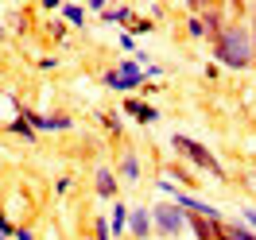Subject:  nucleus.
<instances>
[{
	"instance_id": "12",
	"label": "nucleus",
	"mask_w": 256,
	"mask_h": 240,
	"mask_svg": "<svg viewBox=\"0 0 256 240\" xmlns=\"http://www.w3.org/2000/svg\"><path fill=\"white\" fill-rule=\"evenodd\" d=\"M218 240H256V233L244 221H222L218 225Z\"/></svg>"
},
{
	"instance_id": "26",
	"label": "nucleus",
	"mask_w": 256,
	"mask_h": 240,
	"mask_svg": "<svg viewBox=\"0 0 256 240\" xmlns=\"http://www.w3.org/2000/svg\"><path fill=\"white\" fill-rule=\"evenodd\" d=\"M70 186H74V178H58V182H54V194H58V198H66V194H70Z\"/></svg>"
},
{
	"instance_id": "19",
	"label": "nucleus",
	"mask_w": 256,
	"mask_h": 240,
	"mask_svg": "<svg viewBox=\"0 0 256 240\" xmlns=\"http://www.w3.org/2000/svg\"><path fill=\"white\" fill-rule=\"evenodd\" d=\"M62 23L82 27V23H86V8H78V4H66V8H62Z\"/></svg>"
},
{
	"instance_id": "29",
	"label": "nucleus",
	"mask_w": 256,
	"mask_h": 240,
	"mask_svg": "<svg viewBox=\"0 0 256 240\" xmlns=\"http://www.w3.org/2000/svg\"><path fill=\"white\" fill-rule=\"evenodd\" d=\"M120 50H136V35L132 31H120Z\"/></svg>"
},
{
	"instance_id": "31",
	"label": "nucleus",
	"mask_w": 256,
	"mask_h": 240,
	"mask_svg": "<svg viewBox=\"0 0 256 240\" xmlns=\"http://www.w3.org/2000/svg\"><path fill=\"white\" fill-rule=\"evenodd\" d=\"M12 240H35V233L28 229V225H16V237H12Z\"/></svg>"
},
{
	"instance_id": "14",
	"label": "nucleus",
	"mask_w": 256,
	"mask_h": 240,
	"mask_svg": "<svg viewBox=\"0 0 256 240\" xmlns=\"http://www.w3.org/2000/svg\"><path fill=\"white\" fill-rule=\"evenodd\" d=\"M105 23H128L132 27V19H136V8H128V4H116V8H105Z\"/></svg>"
},
{
	"instance_id": "28",
	"label": "nucleus",
	"mask_w": 256,
	"mask_h": 240,
	"mask_svg": "<svg viewBox=\"0 0 256 240\" xmlns=\"http://www.w3.org/2000/svg\"><path fill=\"white\" fill-rule=\"evenodd\" d=\"M240 217H244V225L256 233V206H244V209H240Z\"/></svg>"
},
{
	"instance_id": "35",
	"label": "nucleus",
	"mask_w": 256,
	"mask_h": 240,
	"mask_svg": "<svg viewBox=\"0 0 256 240\" xmlns=\"http://www.w3.org/2000/svg\"><path fill=\"white\" fill-rule=\"evenodd\" d=\"M86 240H94V237H86Z\"/></svg>"
},
{
	"instance_id": "2",
	"label": "nucleus",
	"mask_w": 256,
	"mask_h": 240,
	"mask_svg": "<svg viewBox=\"0 0 256 240\" xmlns=\"http://www.w3.org/2000/svg\"><path fill=\"white\" fill-rule=\"evenodd\" d=\"M171 147H175L182 159L190 163L194 171H202V175L218 178V182H229V171L222 167V159L210 151L206 144H198V140H190V136H171Z\"/></svg>"
},
{
	"instance_id": "18",
	"label": "nucleus",
	"mask_w": 256,
	"mask_h": 240,
	"mask_svg": "<svg viewBox=\"0 0 256 240\" xmlns=\"http://www.w3.org/2000/svg\"><path fill=\"white\" fill-rule=\"evenodd\" d=\"M186 39H194V43H206V39H210L202 16H186Z\"/></svg>"
},
{
	"instance_id": "24",
	"label": "nucleus",
	"mask_w": 256,
	"mask_h": 240,
	"mask_svg": "<svg viewBox=\"0 0 256 240\" xmlns=\"http://www.w3.org/2000/svg\"><path fill=\"white\" fill-rule=\"evenodd\" d=\"M156 190H160V194H167V198H171V202H175V194H178V186H175V182H171V178H167V175H163V178H156Z\"/></svg>"
},
{
	"instance_id": "13",
	"label": "nucleus",
	"mask_w": 256,
	"mask_h": 240,
	"mask_svg": "<svg viewBox=\"0 0 256 240\" xmlns=\"http://www.w3.org/2000/svg\"><path fill=\"white\" fill-rule=\"evenodd\" d=\"M128 213H132V209H128L124 202H112V213H109L112 237H124V233H128Z\"/></svg>"
},
{
	"instance_id": "17",
	"label": "nucleus",
	"mask_w": 256,
	"mask_h": 240,
	"mask_svg": "<svg viewBox=\"0 0 256 240\" xmlns=\"http://www.w3.org/2000/svg\"><path fill=\"white\" fill-rule=\"evenodd\" d=\"M8 132H12V136H20V140H28V144H35V136H39V132H35L32 124H28V120H24V116L8 120Z\"/></svg>"
},
{
	"instance_id": "3",
	"label": "nucleus",
	"mask_w": 256,
	"mask_h": 240,
	"mask_svg": "<svg viewBox=\"0 0 256 240\" xmlns=\"http://www.w3.org/2000/svg\"><path fill=\"white\" fill-rule=\"evenodd\" d=\"M144 66L136 62V58H124V62L109 66L105 74H101V81L109 85V89H116V93H140L144 89Z\"/></svg>"
},
{
	"instance_id": "10",
	"label": "nucleus",
	"mask_w": 256,
	"mask_h": 240,
	"mask_svg": "<svg viewBox=\"0 0 256 240\" xmlns=\"http://www.w3.org/2000/svg\"><path fill=\"white\" fill-rule=\"evenodd\" d=\"M120 109H124L128 116H136V124H156V120H160V109L148 105V101H140V97H124Z\"/></svg>"
},
{
	"instance_id": "1",
	"label": "nucleus",
	"mask_w": 256,
	"mask_h": 240,
	"mask_svg": "<svg viewBox=\"0 0 256 240\" xmlns=\"http://www.w3.org/2000/svg\"><path fill=\"white\" fill-rule=\"evenodd\" d=\"M214 62L225 70H252V31H248V19H233L218 39H214Z\"/></svg>"
},
{
	"instance_id": "23",
	"label": "nucleus",
	"mask_w": 256,
	"mask_h": 240,
	"mask_svg": "<svg viewBox=\"0 0 256 240\" xmlns=\"http://www.w3.org/2000/svg\"><path fill=\"white\" fill-rule=\"evenodd\" d=\"M152 27H156V23H152L148 16H136V19H132V27H128V31H132V35H148Z\"/></svg>"
},
{
	"instance_id": "27",
	"label": "nucleus",
	"mask_w": 256,
	"mask_h": 240,
	"mask_svg": "<svg viewBox=\"0 0 256 240\" xmlns=\"http://www.w3.org/2000/svg\"><path fill=\"white\" fill-rule=\"evenodd\" d=\"M248 31H252V66H256V8H248Z\"/></svg>"
},
{
	"instance_id": "6",
	"label": "nucleus",
	"mask_w": 256,
	"mask_h": 240,
	"mask_svg": "<svg viewBox=\"0 0 256 240\" xmlns=\"http://www.w3.org/2000/svg\"><path fill=\"white\" fill-rule=\"evenodd\" d=\"M94 194L97 198H105V202H116V194H120V178L112 167H94Z\"/></svg>"
},
{
	"instance_id": "15",
	"label": "nucleus",
	"mask_w": 256,
	"mask_h": 240,
	"mask_svg": "<svg viewBox=\"0 0 256 240\" xmlns=\"http://www.w3.org/2000/svg\"><path fill=\"white\" fill-rule=\"evenodd\" d=\"M97 120H101V128L109 132L112 140H124V124H120V112H101V116H97Z\"/></svg>"
},
{
	"instance_id": "34",
	"label": "nucleus",
	"mask_w": 256,
	"mask_h": 240,
	"mask_svg": "<svg viewBox=\"0 0 256 240\" xmlns=\"http://www.w3.org/2000/svg\"><path fill=\"white\" fill-rule=\"evenodd\" d=\"M4 39H8V27H4V23H0V43H4Z\"/></svg>"
},
{
	"instance_id": "22",
	"label": "nucleus",
	"mask_w": 256,
	"mask_h": 240,
	"mask_svg": "<svg viewBox=\"0 0 256 240\" xmlns=\"http://www.w3.org/2000/svg\"><path fill=\"white\" fill-rule=\"evenodd\" d=\"M47 35L54 39V43H66V23H62V19H50V23H47Z\"/></svg>"
},
{
	"instance_id": "33",
	"label": "nucleus",
	"mask_w": 256,
	"mask_h": 240,
	"mask_svg": "<svg viewBox=\"0 0 256 240\" xmlns=\"http://www.w3.org/2000/svg\"><path fill=\"white\" fill-rule=\"evenodd\" d=\"M202 74H206V78H210V81H218V74H222V66H218V62H210V66H206V70H202Z\"/></svg>"
},
{
	"instance_id": "7",
	"label": "nucleus",
	"mask_w": 256,
	"mask_h": 240,
	"mask_svg": "<svg viewBox=\"0 0 256 240\" xmlns=\"http://www.w3.org/2000/svg\"><path fill=\"white\" fill-rule=\"evenodd\" d=\"M175 206H182L186 213H198V217H210V221H225V217H222V209H218V206H210L206 198H198V194L178 190V194H175Z\"/></svg>"
},
{
	"instance_id": "32",
	"label": "nucleus",
	"mask_w": 256,
	"mask_h": 240,
	"mask_svg": "<svg viewBox=\"0 0 256 240\" xmlns=\"http://www.w3.org/2000/svg\"><path fill=\"white\" fill-rule=\"evenodd\" d=\"M144 74H148V78H152V81H160L163 74H167V70H163V66H156V62H152V66H148V70H144Z\"/></svg>"
},
{
	"instance_id": "16",
	"label": "nucleus",
	"mask_w": 256,
	"mask_h": 240,
	"mask_svg": "<svg viewBox=\"0 0 256 240\" xmlns=\"http://www.w3.org/2000/svg\"><path fill=\"white\" fill-rule=\"evenodd\" d=\"M8 27H12V35H28V27H32V12H28V8H16V12L8 16Z\"/></svg>"
},
{
	"instance_id": "20",
	"label": "nucleus",
	"mask_w": 256,
	"mask_h": 240,
	"mask_svg": "<svg viewBox=\"0 0 256 240\" xmlns=\"http://www.w3.org/2000/svg\"><path fill=\"white\" fill-rule=\"evenodd\" d=\"M167 178H178L182 186H194V175H190V171H182L178 163H167Z\"/></svg>"
},
{
	"instance_id": "9",
	"label": "nucleus",
	"mask_w": 256,
	"mask_h": 240,
	"mask_svg": "<svg viewBox=\"0 0 256 240\" xmlns=\"http://www.w3.org/2000/svg\"><path fill=\"white\" fill-rule=\"evenodd\" d=\"M202 23H206V31H210V43L218 39V35L233 23V16H229V4H210L206 12H202Z\"/></svg>"
},
{
	"instance_id": "30",
	"label": "nucleus",
	"mask_w": 256,
	"mask_h": 240,
	"mask_svg": "<svg viewBox=\"0 0 256 240\" xmlns=\"http://www.w3.org/2000/svg\"><path fill=\"white\" fill-rule=\"evenodd\" d=\"M163 16H167V8H163V4H152V8H148V19H152V23L163 19Z\"/></svg>"
},
{
	"instance_id": "11",
	"label": "nucleus",
	"mask_w": 256,
	"mask_h": 240,
	"mask_svg": "<svg viewBox=\"0 0 256 240\" xmlns=\"http://www.w3.org/2000/svg\"><path fill=\"white\" fill-rule=\"evenodd\" d=\"M218 225H222V221H210V217H198V213H190L186 233H194L198 240H218Z\"/></svg>"
},
{
	"instance_id": "4",
	"label": "nucleus",
	"mask_w": 256,
	"mask_h": 240,
	"mask_svg": "<svg viewBox=\"0 0 256 240\" xmlns=\"http://www.w3.org/2000/svg\"><path fill=\"white\" fill-rule=\"evenodd\" d=\"M152 221H156V233L163 240H175L186 233V221H190V213L175 202H160V206H152Z\"/></svg>"
},
{
	"instance_id": "21",
	"label": "nucleus",
	"mask_w": 256,
	"mask_h": 240,
	"mask_svg": "<svg viewBox=\"0 0 256 240\" xmlns=\"http://www.w3.org/2000/svg\"><path fill=\"white\" fill-rule=\"evenodd\" d=\"M94 240H112V229L105 217H94Z\"/></svg>"
},
{
	"instance_id": "8",
	"label": "nucleus",
	"mask_w": 256,
	"mask_h": 240,
	"mask_svg": "<svg viewBox=\"0 0 256 240\" xmlns=\"http://www.w3.org/2000/svg\"><path fill=\"white\" fill-rule=\"evenodd\" d=\"M128 233H132V240H148L152 233H156L152 206H132V213H128Z\"/></svg>"
},
{
	"instance_id": "5",
	"label": "nucleus",
	"mask_w": 256,
	"mask_h": 240,
	"mask_svg": "<svg viewBox=\"0 0 256 240\" xmlns=\"http://www.w3.org/2000/svg\"><path fill=\"white\" fill-rule=\"evenodd\" d=\"M116 178H120V186H140L144 163L136 155V147H120V155H116Z\"/></svg>"
},
{
	"instance_id": "25",
	"label": "nucleus",
	"mask_w": 256,
	"mask_h": 240,
	"mask_svg": "<svg viewBox=\"0 0 256 240\" xmlns=\"http://www.w3.org/2000/svg\"><path fill=\"white\" fill-rule=\"evenodd\" d=\"M39 70H43V74H50V70H58V58H54V54H39Z\"/></svg>"
},
{
	"instance_id": "36",
	"label": "nucleus",
	"mask_w": 256,
	"mask_h": 240,
	"mask_svg": "<svg viewBox=\"0 0 256 240\" xmlns=\"http://www.w3.org/2000/svg\"><path fill=\"white\" fill-rule=\"evenodd\" d=\"M0 97H4V93H0Z\"/></svg>"
}]
</instances>
